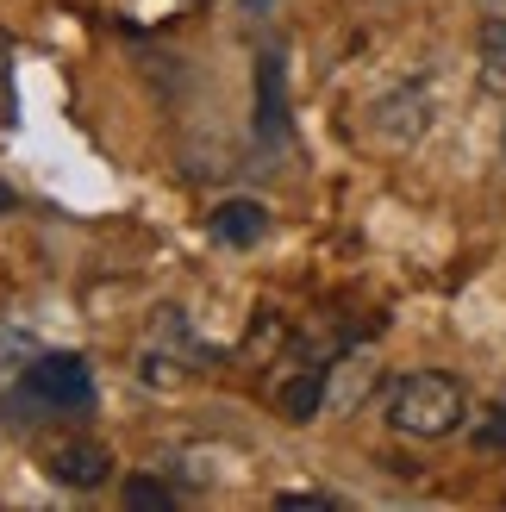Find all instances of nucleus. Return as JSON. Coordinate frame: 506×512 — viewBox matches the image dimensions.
Wrapping results in <instances>:
<instances>
[{
	"label": "nucleus",
	"mask_w": 506,
	"mask_h": 512,
	"mask_svg": "<svg viewBox=\"0 0 506 512\" xmlns=\"http://www.w3.org/2000/svg\"><path fill=\"white\" fill-rule=\"evenodd\" d=\"M388 425L407 438H450L463 425V381L438 369H407L388 388Z\"/></svg>",
	"instance_id": "f257e3e1"
},
{
	"label": "nucleus",
	"mask_w": 506,
	"mask_h": 512,
	"mask_svg": "<svg viewBox=\"0 0 506 512\" xmlns=\"http://www.w3.org/2000/svg\"><path fill=\"white\" fill-rule=\"evenodd\" d=\"M25 400L32 406H50V413H82L94 400V375L82 356H38L25 369Z\"/></svg>",
	"instance_id": "f03ea898"
},
{
	"label": "nucleus",
	"mask_w": 506,
	"mask_h": 512,
	"mask_svg": "<svg viewBox=\"0 0 506 512\" xmlns=\"http://www.w3.org/2000/svg\"><path fill=\"white\" fill-rule=\"evenodd\" d=\"M44 469L63 481V488H100V481L113 475V456L107 444H94V438H63L57 450L44 456Z\"/></svg>",
	"instance_id": "7ed1b4c3"
},
{
	"label": "nucleus",
	"mask_w": 506,
	"mask_h": 512,
	"mask_svg": "<svg viewBox=\"0 0 506 512\" xmlns=\"http://www.w3.org/2000/svg\"><path fill=\"white\" fill-rule=\"evenodd\" d=\"M213 238L219 244H232V250H250V244H263L269 238V207L263 200H219L213 207Z\"/></svg>",
	"instance_id": "20e7f679"
},
{
	"label": "nucleus",
	"mask_w": 506,
	"mask_h": 512,
	"mask_svg": "<svg viewBox=\"0 0 506 512\" xmlns=\"http://www.w3.org/2000/svg\"><path fill=\"white\" fill-rule=\"evenodd\" d=\"M275 406H282L294 425H307L319 406H325V369H313V363H307V369H294L282 388H275Z\"/></svg>",
	"instance_id": "39448f33"
},
{
	"label": "nucleus",
	"mask_w": 506,
	"mask_h": 512,
	"mask_svg": "<svg viewBox=\"0 0 506 512\" xmlns=\"http://www.w3.org/2000/svg\"><path fill=\"white\" fill-rule=\"evenodd\" d=\"M475 57H482V88L506 94V19H482V32H475Z\"/></svg>",
	"instance_id": "423d86ee"
},
{
	"label": "nucleus",
	"mask_w": 506,
	"mask_h": 512,
	"mask_svg": "<svg viewBox=\"0 0 506 512\" xmlns=\"http://www.w3.org/2000/svg\"><path fill=\"white\" fill-rule=\"evenodd\" d=\"M263 132H282V119H288V107H282V57H263Z\"/></svg>",
	"instance_id": "0eeeda50"
},
{
	"label": "nucleus",
	"mask_w": 506,
	"mask_h": 512,
	"mask_svg": "<svg viewBox=\"0 0 506 512\" xmlns=\"http://www.w3.org/2000/svg\"><path fill=\"white\" fill-rule=\"evenodd\" d=\"M19 119V94H13V38L0 32V125Z\"/></svg>",
	"instance_id": "6e6552de"
},
{
	"label": "nucleus",
	"mask_w": 506,
	"mask_h": 512,
	"mask_svg": "<svg viewBox=\"0 0 506 512\" xmlns=\"http://www.w3.org/2000/svg\"><path fill=\"white\" fill-rule=\"evenodd\" d=\"M125 506H144V512H169L175 494L157 488V481H125Z\"/></svg>",
	"instance_id": "1a4fd4ad"
},
{
	"label": "nucleus",
	"mask_w": 506,
	"mask_h": 512,
	"mask_svg": "<svg viewBox=\"0 0 506 512\" xmlns=\"http://www.w3.org/2000/svg\"><path fill=\"white\" fill-rule=\"evenodd\" d=\"M475 444H482V450H500V444H506V406L494 413V425H482V431H475Z\"/></svg>",
	"instance_id": "9d476101"
},
{
	"label": "nucleus",
	"mask_w": 506,
	"mask_h": 512,
	"mask_svg": "<svg viewBox=\"0 0 506 512\" xmlns=\"http://www.w3.org/2000/svg\"><path fill=\"white\" fill-rule=\"evenodd\" d=\"M282 506H332L325 494H282Z\"/></svg>",
	"instance_id": "9b49d317"
},
{
	"label": "nucleus",
	"mask_w": 506,
	"mask_h": 512,
	"mask_svg": "<svg viewBox=\"0 0 506 512\" xmlns=\"http://www.w3.org/2000/svg\"><path fill=\"white\" fill-rule=\"evenodd\" d=\"M238 7H244V13H263V7H269V0H238Z\"/></svg>",
	"instance_id": "f8f14e48"
},
{
	"label": "nucleus",
	"mask_w": 506,
	"mask_h": 512,
	"mask_svg": "<svg viewBox=\"0 0 506 512\" xmlns=\"http://www.w3.org/2000/svg\"><path fill=\"white\" fill-rule=\"evenodd\" d=\"M13 207V188H0V213H7Z\"/></svg>",
	"instance_id": "ddd939ff"
},
{
	"label": "nucleus",
	"mask_w": 506,
	"mask_h": 512,
	"mask_svg": "<svg viewBox=\"0 0 506 512\" xmlns=\"http://www.w3.org/2000/svg\"><path fill=\"white\" fill-rule=\"evenodd\" d=\"M500 163H506V132H500Z\"/></svg>",
	"instance_id": "4468645a"
}]
</instances>
